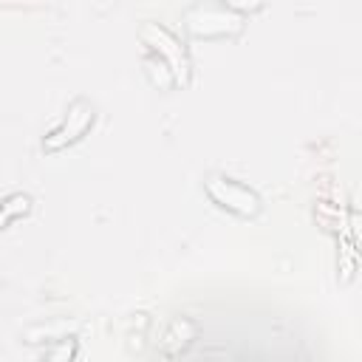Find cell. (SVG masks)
I'll use <instances>...</instances> for the list:
<instances>
[{"label":"cell","instance_id":"cell-4","mask_svg":"<svg viewBox=\"0 0 362 362\" xmlns=\"http://www.w3.org/2000/svg\"><path fill=\"white\" fill-rule=\"evenodd\" d=\"M187 28L195 37H223L243 28V17L226 6H195L187 11Z\"/></svg>","mask_w":362,"mask_h":362},{"label":"cell","instance_id":"cell-1","mask_svg":"<svg viewBox=\"0 0 362 362\" xmlns=\"http://www.w3.org/2000/svg\"><path fill=\"white\" fill-rule=\"evenodd\" d=\"M139 37L153 54H158V59L164 62V68L170 71L175 85H187L189 82V57H187L184 45L178 42V37L173 31H167L158 23H144Z\"/></svg>","mask_w":362,"mask_h":362},{"label":"cell","instance_id":"cell-2","mask_svg":"<svg viewBox=\"0 0 362 362\" xmlns=\"http://www.w3.org/2000/svg\"><path fill=\"white\" fill-rule=\"evenodd\" d=\"M206 195L226 212H235L240 218H255L260 212V198L246 184L229 178V175H209L204 184Z\"/></svg>","mask_w":362,"mask_h":362},{"label":"cell","instance_id":"cell-3","mask_svg":"<svg viewBox=\"0 0 362 362\" xmlns=\"http://www.w3.org/2000/svg\"><path fill=\"white\" fill-rule=\"evenodd\" d=\"M93 119H96V107H93V102H88V99H76V102H71V107L65 110L62 122L42 139V147H45L48 153H57V150H62V147L79 141V139L90 130Z\"/></svg>","mask_w":362,"mask_h":362},{"label":"cell","instance_id":"cell-6","mask_svg":"<svg viewBox=\"0 0 362 362\" xmlns=\"http://www.w3.org/2000/svg\"><path fill=\"white\" fill-rule=\"evenodd\" d=\"M71 359H74V342H62V345L51 354L48 362H71Z\"/></svg>","mask_w":362,"mask_h":362},{"label":"cell","instance_id":"cell-5","mask_svg":"<svg viewBox=\"0 0 362 362\" xmlns=\"http://www.w3.org/2000/svg\"><path fill=\"white\" fill-rule=\"evenodd\" d=\"M28 209H31V198H28L25 192L8 195V198L0 204V226L17 221V218H23V215H28Z\"/></svg>","mask_w":362,"mask_h":362}]
</instances>
